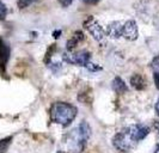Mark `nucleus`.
Instances as JSON below:
<instances>
[{
	"label": "nucleus",
	"instance_id": "obj_1",
	"mask_svg": "<svg viewBox=\"0 0 159 153\" xmlns=\"http://www.w3.org/2000/svg\"><path fill=\"white\" fill-rule=\"evenodd\" d=\"M148 134L150 128L147 126L133 124L119 132L112 139V145L120 152H129L135 147L139 141L143 140Z\"/></svg>",
	"mask_w": 159,
	"mask_h": 153
},
{
	"label": "nucleus",
	"instance_id": "obj_2",
	"mask_svg": "<svg viewBox=\"0 0 159 153\" xmlns=\"http://www.w3.org/2000/svg\"><path fill=\"white\" fill-rule=\"evenodd\" d=\"M91 137V127L86 121H83L75 129L71 130L64 140L67 153H80L84 151L88 140Z\"/></svg>",
	"mask_w": 159,
	"mask_h": 153
},
{
	"label": "nucleus",
	"instance_id": "obj_3",
	"mask_svg": "<svg viewBox=\"0 0 159 153\" xmlns=\"http://www.w3.org/2000/svg\"><path fill=\"white\" fill-rule=\"evenodd\" d=\"M77 108L66 102H56L50 108V120L62 127L70 126L77 116Z\"/></svg>",
	"mask_w": 159,
	"mask_h": 153
},
{
	"label": "nucleus",
	"instance_id": "obj_4",
	"mask_svg": "<svg viewBox=\"0 0 159 153\" xmlns=\"http://www.w3.org/2000/svg\"><path fill=\"white\" fill-rule=\"evenodd\" d=\"M64 61L72 65H78V66H86L88 62L91 61V53L88 50H80L77 53H72V52H66L64 53Z\"/></svg>",
	"mask_w": 159,
	"mask_h": 153
},
{
	"label": "nucleus",
	"instance_id": "obj_5",
	"mask_svg": "<svg viewBox=\"0 0 159 153\" xmlns=\"http://www.w3.org/2000/svg\"><path fill=\"white\" fill-rule=\"evenodd\" d=\"M84 28L88 30L91 36L95 38L96 41H102L104 38V35H105V31L103 30V28L101 26V24L96 20L93 17H89L85 19L84 22Z\"/></svg>",
	"mask_w": 159,
	"mask_h": 153
},
{
	"label": "nucleus",
	"instance_id": "obj_6",
	"mask_svg": "<svg viewBox=\"0 0 159 153\" xmlns=\"http://www.w3.org/2000/svg\"><path fill=\"white\" fill-rule=\"evenodd\" d=\"M122 36L128 41H135L138 38L139 31H138V25L135 20L130 19L122 25Z\"/></svg>",
	"mask_w": 159,
	"mask_h": 153
},
{
	"label": "nucleus",
	"instance_id": "obj_7",
	"mask_svg": "<svg viewBox=\"0 0 159 153\" xmlns=\"http://www.w3.org/2000/svg\"><path fill=\"white\" fill-rule=\"evenodd\" d=\"M10 54H11L10 46L0 37V67L2 71H5L6 68V65L10 60Z\"/></svg>",
	"mask_w": 159,
	"mask_h": 153
},
{
	"label": "nucleus",
	"instance_id": "obj_8",
	"mask_svg": "<svg viewBox=\"0 0 159 153\" xmlns=\"http://www.w3.org/2000/svg\"><path fill=\"white\" fill-rule=\"evenodd\" d=\"M107 35L111 38H119L122 36V24L120 22H112L107 28Z\"/></svg>",
	"mask_w": 159,
	"mask_h": 153
},
{
	"label": "nucleus",
	"instance_id": "obj_9",
	"mask_svg": "<svg viewBox=\"0 0 159 153\" xmlns=\"http://www.w3.org/2000/svg\"><path fill=\"white\" fill-rule=\"evenodd\" d=\"M84 40V34L81 31H75L70 40L67 41V44H66V48H67V52H72L73 49L75 48L78 44H79L81 41Z\"/></svg>",
	"mask_w": 159,
	"mask_h": 153
},
{
	"label": "nucleus",
	"instance_id": "obj_10",
	"mask_svg": "<svg viewBox=\"0 0 159 153\" xmlns=\"http://www.w3.org/2000/svg\"><path fill=\"white\" fill-rule=\"evenodd\" d=\"M111 88H112V90H114L116 93H119V95H122V93L127 92V90H128L127 84L125 83V80H123L122 78H120V77H116V78L112 80Z\"/></svg>",
	"mask_w": 159,
	"mask_h": 153
},
{
	"label": "nucleus",
	"instance_id": "obj_11",
	"mask_svg": "<svg viewBox=\"0 0 159 153\" xmlns=\"http://www.w3.org/2000/svg\"><path fill=\"white\" fill-rule=\"evenodd\" d=\"M130 85L134 88L135 90H139V91H141L146 88V80H145V78H143V75H140V74H133L132 77H130Z\"/></svg>",
	"mask_w": 159,
	"mask_h": 153
},
{
	"label": "nucleus",
	"instance_id": "obj_12",
	"mask_svg": "<svg viewBox=\"0 0 159 153\" xmlns=\"http://www.w3.org/2000/svg\"><path fill=\"white\" fill-rule=\"evenodd\" d=\"M12 137H7L2 140H0V153H5L8 150V147L12 142Z\"/></svg>",
	"mask_w": 159,
	"mask_h": 153
},
{
	"label": "nucleus",
	"instance_id": "obj_13",
	"mask_svg": "<svg viewBox=\"0 0 159 153\" xmlns=\"http://www.w3.org/2000/svg\"><path fill=\"white\" fill-rule=\"evenodd\" d=\"M7 16V7L6 5L0 0V20H4Z\"/></svg>",
	"mask_w": 159,
	"mask_h": 153
},
{
	"label": "nucleus",
	"instance_id": "obj_14",
	"mask_svg": "<svg viewBox=\"0 0 159 153\" xmlns=\"http://www.w3.org/2000/svg\"><path fill=\"white\" fill-rule=\"evenodd\" d=\"M85 67L88 68L89 71H91V72H98V71H102V67H101V66H97V65H95L93 62H91V61L88 62Z\"/></svg>",
	"mask_w": 159,
	"mask_h": 153
},
{
	"label": "nucleus",
	"instance_id": "obj_15",
	"mask_svg": "<svg viewBox=\"0 0 159 153\" xmlns=\"http://www.w3.org/2000/svg\"><path fill=\"white\" fill-rule=\"evenodd\" d=\"M34 1H35V0H18L17 4H18V7L22 10V8H25V7H28L29 5H31Z\"/></svg>",
	"mask_w": 159,
	"mask_h": 153
},
{
	"label": "nucleus",
	"instance_id": "obj_16",
	"mask_svg": "<svg viewBox=\"0 0 159 153\" xmlns=\"http://www.w3.org/2000/svg\"><path fill=\"white\" fill-rule=\"evenodd\" d=\"M151 67H152V70H153L154 72L159 73V55H157V56L152 60Z\"/></svg>",
	"mask_w": 159,
	"mask_h": 153
},
{
	"label": "nucleus",
	"instance_id": "obj_17",
	"mask_svg": "<svg viewBox=\"0 0 159 153\" xmlns=\"http://www.w3.org/2000/svg\"><path fill=\"white\" fill-rule=\"evenodd\" d=\"M57 1L60 2V5H61V6H64V7H67V6H70V5H71L73 0H57Z\"/></svg>",
	"mask_w": 159,
	"mask_h": 153
},
{
	"label": "nucleus",
	"instance_id": "obj_18",
	"mask_svg": "<svg viewBox=\"0 0 159 153\" xmlns=\"http://www.w3.org/2000/svg\"><path fill=\"white\" fill-rule=\"evenodd\" d=\"M153 78H154V85H156V88L159 90V73L154 72V74H153Z\"/></svg>",
	"mask_w": 159,
	"mask_h": 153
},
{
	"label": "nucleus",
	"instance_id": "obj_19",
	"mask_svg": "<svg viewBox=\"0 0 159 153\" xmlns=\"http://www.w3.org/2000/svg\"><path fill=\"white\" fill-rule=\"evenodd\" d=\"M85 4H89V5H96V4H98L101 0H83Z\"/></svg>",
	"mask_w": 159,
	"mask_h": 153
},
{
	"label": "nucleus",
	"instance_id": "obj_20",
	"mask_svg": "<svg viewBox=\"0 0 159 153\" xmlns=\"http://www.w3.org/2000/svg\"><path fill=\"white\" fill-rule=\"evenodd\" d=\"M156 113H157V115L159 116V98H158V101H157V103H156Z\"/></svg>",
	"mask_w": 159,
	"mask_h": 153
},
{
	"label": "nucleus",
	"instance_id": "obj_21",
	"mask_svg": "<svg viewBox=\"0 0 159 153\" xmlns=\"http://www.w3.org/2000/svg\"><path fill=\"white\" fill-rule=\"evenodd\" d=\"M154 124H156V129L158 130V133H159V122H156Z\"/></svg>",
	"mask_w": 159,
	"mask_h": 153
},
{
	"label": "nucleus",
	"instance_id": "obj_22",
	"mask_svg": "<svg viewBox=\"0 0 159 153\" xmlns=\"http://www.w3.org/2000/svg\"><path fill=\"white\" fill-rule=\"evenodd\" d=\"M60 34H61V31H55V34H54V36H55V37H57V36H59Z\"/></svg>",
	"mask_w": 159,
	"mask_h": 153
},
{
	"label": "nucleus",
	"instance_id": "obj_23",
	"mask_svg": "<svg viewBox=\"0 0 159 153\" xmlns=\"http://www.w3.org/2000/svg\"><path fill=\"white\" fill-rule=\"evenodd\" d=\"M154 153H159V145H157V147H156V151H154Z\"/></svg>",
	"mask_w": 159,
	"mask_h": 153
}]
</instances>
